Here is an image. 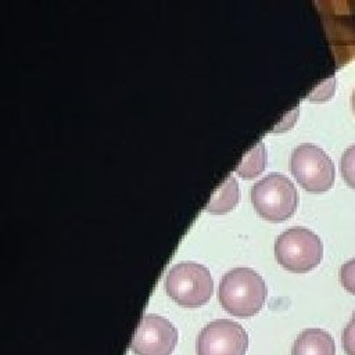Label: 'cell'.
<instances>
[{"instance_id":"obj_1","label":"cell","mask_w":355,"mask_h":355,"mask_svg":"<svg viewBox=\"0 0 355 355\" xmlns=\"http://www.w3.org/2000/svg\"><path fill=\"white\" fill-rule=\"evenodd\" d=\"M266 283L263 277L247 266L227 270L219 282L218 298L226 312L234 316H254L261 311L266 300Z\"/></svg>"},{"instance_id":"obj_2","label":"cell","mask_w":355,"mask_h":355,"mask_svg":"<svg viewBox=\"0 0 355 355\" xmlns=\"http://www.w3.org/2000/svg\"><path fill=\"white\" fill-rule=\"evenodd\" d=\"M275 257L284 269L305 273L322 261L323 244L320 237L311 229L293 226L276 237Z\"/></svg>"},{"instance_id":"obj_3","label":"cell","mask_w":355,"mask_h":355,"mask_svg":"<svg viewBox=\"0 0 355 355\" xmlns=\"http://www.w3.org/2000/svg\"><path fill=\"white\" fill-rule=\"evenodd\" d=\"M164 286L175 302L187 308L204 305L214 291L209 269L193 261L173 265L164 279Z\"/></svg>"},{"instance_id":"obj_4","label":"cell","mask_w":355,"mask_h":355,"mask_svg":"<svg viewBox=\"0 0 355 355\" xmlns=\"http://www.w3.org/2000/svg\"><path fill=\"white\" fill-rule=\"evenodd\" d=\"M251 201L262 218L279 222L294 214L298 204V193L286 175L270 172L252 184Z\"/></svg>"},{"instance_id":"obj_5","label":"cell","mask_w":355,"mask_h":355,"mask_svg":"<svg viewBox=\"0 0 355 355\" xmlns=\"http://www.w3.org/2000/svg\"><path fill=\"white\" fill-rule=\"evenodd\" d=\"M290 169L297 182L308 191L320 193L334 183L336 168L327 153L316 144H298L290 157Z\"/></svg>"},{"instance_id":"obj_6","label":"cell","mask_w":355,"mask_h":355,"mask_svg":"<svg viewBox=\"0 0 355 355\" xmlns=\"http://www.w3.org/2000/svg\"><path fill=\"white\" fill-rule=\"evenodd\" d=\"M247 348V331L230 319H215L205 324L196 343L197 355H244Z\"/></svg>"},{"instance_id":"obj_7","label":"cell","mask_w":355,"mask_h":355,"mask_svg":"<svg viewBox=\"0 0 355 355\" xmlns=\"http://www.w3.org/2000/svg\"><path fill=\"white\" fill-rule=\"evenodd\" d=\"M178 344V330L164 316L144 315L132 338L135 355H171Z\"/></svg>"},{"instance_id":"obj_8","label":"cell","mask_w":355,"mask_h":355,"mask_svg":"<svg viewBox=\"0 0 355 355\" xmlns=\"http://www.w3.org/2000/svg\"><path fill=\"white\" fill-rule=\"evenodd\" d=\"M291 355H336V344L326 330L305 329L297 336Z\"/></svg>"},{"instance_id":"obj_9","label":"cell","mask_w":355,"mask_h":355,"mask_svg":"<svg viewBox=\"0 0 355 355\" xmlns=\"http://www.w3.org/2000/svg\"><path fill=\"white\" fill-rule=\"evenodd\" d=\"M239 194L237 180L232 175H227L205 204V209L215 214L227 212L237 204Z\"/></svg>"},{"instance_id":"obj_10","label":"cell","mask_w":355,"mask_h":355,"mask_svg":"<svg viewBox=\"0 0 355 355\" xmlns=\"http://www.w3.org/2000/svg\"><path fill=\"white\" fill-rule=\"evenodd\" d=\"M266 164V150L265 144L259 140L251 150L241 158L236 166V172L245 179H251L263 171Z\"/></svg>"},{"instance_id":"obj_11","label":"cell","mask_w":355,"mask_h":355,"mask_svg":"<svg viewBox=\"0 0 355 355\" xmlns=\"http://www.w3.org/2000/svg\"><path fill=\"white\" fill-rule=\"evenodd\" d=\"M341 175L345 183L355 189V144L347 147L341 155Z\"/></svg>"},{"instance_id":"obj_12","label":"cell","mask_w":355,"mask_h":355,"mask_svg":"<svg viewBox=\"0 0 355 355\" xmlns=\"http://www.w3.org/2000/svg\"><path fill=\"white\" fill-rule=\"evenodd\" d=\"M340 282L348 293L355 295V258H352L341 265Z\"/></svg>"},{"instance_id":"obj_13","label":"cell","mask_w":355,"mask_h":355,"mask_svg":"<svg viewBox=\"0 0 355 355\" xmlns=\"http://www.w3.org/2000/svg\"><path fill=\"white\" fill-rule=\"evenodd\" d=\"M343 348L347 355H355V327L348 323L341 334Z\"/></svg>"},{"instance_id":"obj_14","label":"cell","mask_w":355,"mask_h":355,"mask_svg":"<svg viewBox=\"0 0 355 355\" xmlns=\"http://www.w3.org/2000/svg\"><path fill=\"white\" fill-rule=\"evenodd\" d=\"M351 101H352V110L355 112V89L352 90V97H351Z\"/></svg>"},{"instance_id":"obj_15","label":"cell","mask_w":355,"mask_h":355,"mask_svg":"<svg viewBox=\"0 0 355 355\" xmlns=\"http://www.w3.org/2000/svg\"><path fill=\"white\" fill-rule=\"evenodd\" d=\"M349 323H351V324L355 327V311H354V313H352V320H351Z\"/></svg>"}]
</instances>
